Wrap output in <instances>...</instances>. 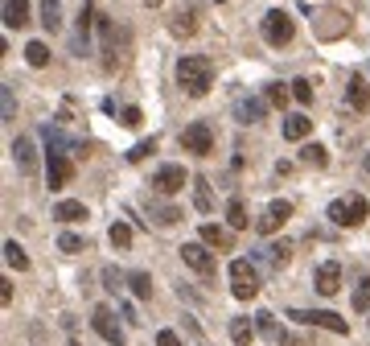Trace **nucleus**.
Instances as JSON below:
<instances>
[{"mask_svg":"<svg viewBox=\"0 0 370 346\" xmlns=\"http://www.w3.org/2000/svg\"><path fill=\"white\" fill-rule=\"evenodd\" d=\"M181 260H185L194 272H202V277L214 272V252H206V244H185V248H181Z\"/></svg>","mask_w":370,"mask_h":346,"instance_id":"9b49d317","label":"nucleus"},{"mask_svg":"<svg viewBox=\"0 0 370 346\" xmlns=\"http://www.w3.org/2000/svg\"><path fill=\"white\" fill-rule=\"evenodd\" d=\"M25 62H29V66H45V62H49L45 41H29V45H25Z\"/></svg>","mask_w":370,"mask_h":346,"instance_id":"c85d7f7f","label":"nucleus"},{"mask_svg":"<svg viewBox=\"0 0 370 346\" xmlns=\"http://www.w3.org/2000/svg\"><path fill=\"white\" fill-rule=\"evenodd\" d=\"M264 111H268V99H239V103H235L239 124H259V120H264Z\"/></svg>","mask_w":370,"mask_h":346,"instance_id":"dca6fc26","label":"nucleus"},{"mask_svg":"<svg viewBox=\"0 0 370 346\" xmlns=\"http://www.w3.org/2000/svg\"><path fill=\"white\" fill-rule=\"evenodd\" d=\"M346 103L354 111H370V83L367 78H350L346 83Z\"/></svg>","mask_w":370,"mask_h":346,"instance_id":"2eb2a0df","label":"nucleus"},{"mask_svg":"<svg viewBox=\"0 0 370 346\" xmlns=\"http://www.w3.org/2000/svg\"><path fill=\"white\" fill-rule=\"evenodd\" d=\"M227 223L239 231V227H247V206H243V198H231L227 202Z\"/></svg>","mask_w":370,"mask_h":346,"instance_id":"bb28decb","label":"nucleus"},{"mask_svg":"<svg viewBox=\"0 0 370 346\" xmlns=\"http://www.w3.org/2000/svg\"><path fill=\"white\" fill-rule=\"evenodd\" d=\"M177 83H181L185 95H206L210 83H214V62L206 54H185L177 62Z\"/></svg>","mask_w":370,"mask_h":346,"instance_id":"f257e3e1","label":"nucleus"},{"mask_svg":"<svg viewBox=\"0 0 370 346\" xmlns=\"http://www.w3.org/2000/svg\"><path fill=\"white\" fill-rule=\"evenodd\" d=\"M367 215H370V202L362 194H350V198L329 202V219H334L338 227H358V223H367Z\"/></svg>","mask_w":370,"mask_h":346,"instance_id":"f03ea898","label":"nucleus"},{"mask_svg":"<svg viewBox=\"0 0 370 346\" xmlns=\"http://www.w3.org/2000/svg\"><path fill=\"white\" fill-rule=\"evenodd\" d=\"M0 301H4V305L12 301V285H8V281H0Z\"/></svg>","mask_w":370,"mask_h":346,"instance_id":"37998d69","label":"nucleus"},{"mask_svg":"<svg viewBox=\"0 0 370 346\" xmlns=\"http://www.w3.org/2000/svg\"><path fill=\"white\" fill-rule=\"evenodd\" d=\"M41 25H45L49 33L62 29V4H58V0H41Z\"/></svg>","mask_w":370,"mask_h":346,"instance_id":"b1692460","label":"nucleus"},{"mask_svg":"<svg viewBox=\"0 0 370 346\" xmlns=\"http://www.w3.org/2000/svg\"><path fill=\"white\" fill-rule=\"evenodd\" d=\"M202 244H206V248H222V252H231V244H235V239H231V231H227V227L206 223V227H202Z\"/></svg>","mask_w":370,"mask_h":346,"instance_id":"a211bd4d","label":"nucleus"},{"mask_svg":"<svg viewBox=\"0 0 370 346\" xmlns=\"http://www.w3.org/2000/svg\"><path fill=\"white\" fill-rule=\"evenodd\" d=\"M70 346H78V343H70Z\"/></svg>","mask_w":370,"mask_h":346,"instance_id":"de8ad7c7","label":"nucleus"},{"mask_svg":"<svg viewBox=\"0 0 370 346\" xmlns=\"http://www.w3.org/2000/svg\"><path fill=\"white\" fill-rule=\"evenodd\" d=\"M173 33H194V12H185V17H177V25H173Z\"/></svg>","mask_w":370,"mask_h":346,"instance_id":"58836bf2","label":"nucleus"},{"mask_svg":"<svg viewBox=\"0 0 370 346\" xmlns=\"http://www.w3.org/2000/svg\"><path fill=\"white\" fill-rule=\"evenodd\" d=\"M231 293H235L239 301H251V297L259 293V272H255L247 260H235V264H231Z\"/></svg>","mask_w":370,"mask_h":346,"instance_id":"39448f33","label":"nucleus"},{"mask_svg":"<svg viewBox=\"0 0 370 346\" xmlns=\"http://www.w3.org/2000/svg\"><path fill=\"white\" fill-rule=\"evenodd\" d=\"M91 326H95V334H99L103 343L124 346V330H119V322H115V314H111L107 305H95V314H91Z\"/></svg>","mask_w":370,"mask_h":346,"instance_id":"0eeeda50","label":"nucleus"},{"mask_svg":"<svg viewBox=\"0 0 370 346\" xmlns=\"http://www.w3.org/2000/svg\"><path fill=\"white\" fill-rule=\"evenodd\" d=\"M255 330H259L255 322H247V318H235V322H231V343H235V346H251Z\"/></svg>","mask_w":370,"mask_h":346,"instance_id":"412c9836","label":"nucleus"},{"mask_svg":"<svg viewBox=\"0 0 370 346\" xmlns=\"http://www.w3.org/2000/svg\"><path fill=\"white\" fill-rule=\"evenodd\" d=\"M259 252H264V260H268V264H276V268L292 260V244H288V239H280V244H272V248H259Z\"/></svg>","mask_w":370,"mask_h":346,"instance_id":"4be33fe9","label":"nucleus"},{"mask_svg":"<svg viewBox=\"0 0 370 346\" xmlns=\"http://www.w3.org/2000/svg\"><path fill=\"white\" fill-rule=\"evenodd\" d=\"M288 95H292V91H284V83H268V91H264V99H268L272 107H284Z\"/></svg>","mask_w":370,"mask_h":346,"instance_id":"2f4dec72","label":"nucleus"},{"mask_svg":"<svg viewBox=\"0 0 370 346\" xmlns=\"http://www.w3.org/2000/svg\"><path fill=\"white\" fill-rule=\"evenodd\" d=\"M12 157H16L21 173H33V169H37V149H33V136H16V140H12Z\"/></svg>","mask_w":370,"mask_h":346,"instance_id":"4468645a","label":"nucleus"},{"mask_svg":"<svg viewBox=\"0 0 370 346\" xmlns=\"http://www.w3.org/2000/svg\"><path fill=\"white\" fill-rule=\"evenodd\" d=\"M54 219H62V223H78V219H86V206L74 202V198H62V202L54 206Z\"/></svg>","mask_w":370,"mask_h":346,"instance_id":"aec40b11","label":"nucleus"},{"mask_svg":"<svg viewBox=\"0 0 370 346\" xmlns=\"http://www.w3.org/2000/svg\"><path fill=\"white\" fill-rule=\"evenodd\" d=\"M152 149H157V144H152V140H140V144H136V149H132V153H128V161H132V165H136V161H144V157H148V153H152Z\"/></svg>","mask_w":370,"mask_h":346,"instance_id":"4c0bfd02","label":"nucleus"},{"mask_svg":"<svg viewBox=\"0 0 370 346\" xmlns=\"http://www.w3.org/2000/svg\"><path fill=\"white\" fill-rule=\"evenodd\" d=\"M292 99H297V103H313V83H309V78H297V83H292Z\"/></svg>","mask_w":370,"mask_h":346,"instance_id":"c9c22d12","label":"nucleus"},{"mask_svg":"<svg viewBox=\"0 0 370 346\" xmlns=\"http://www.w3.org/2000/svg\"><path fill=\"white\" fill-rule=\"evenodd\" d=\"M194 206H198L202 215H206V210L214 206V198H210V182H202V177L194 182Z\"/></svg>","mask_w":370,"mask_h":346,"instance_id":"c756f323","label":"nucleus"},{"mask_svg":"<svg viewBox=\"0 0 370 346\" xmlns=\"http://www.w3.org/2000/svg\"><path fill=\"white\" fill-rule=\"evenodd\" d=\"M292 219V202H268V210H264V219H255V231L259 235H272V231H280L284 223Z\"/></svg>","mask_w":370,"mask_h":346,"instance_id":"1a4fd4ad","label":"nucleus"},{"mask_svg":"<svg viewBox=\"0 0 370 346\" xmlns=\"http://www.w3.org/2000/svg\"><path fill=\"white\" fill-rule=\"evenodd\" d=\"M288 318H292V322H305V326H321V330H329V334H350V322L338 318V314H329V310H292Z\"/></svg>","mask_w":370,"mask_h":346,"instance_id":"423d86ee","label":"nucleus"},{"mask_svg":"<svg viewBox=\"0 0 370 346\" xmlns=\"http://www.w3.org/2000/svg\"><path fill=\"white\" fill-rule=\"evenodd\" d=\"M367 173H370V157H367Z\"/></svg>","mask_w":370,"mask_h":346,"instance_id":"a18cd8bd","label":"nucleus"},{"mask_svg":"<svg viewBox=\"0 0 370 346\" xmlns=\"http://www.w3.org/2000/svg\"><path fill=\"white\" fill-rule=\"evenodd\" d=\"M185 182H189V177H185V169H181V165H161V169H157V177H152L157 194H177Z\"/></svg>","mask_w":370,"mask_h":346,"instance_id":"9d476101","label":"nucleus"},{"mask_svg":"<svg viewBox=\"0 0 370 346\" xmlns=\"http://www.w3.org/2000/svg\"><path fill=\"white\" fill-rule=\"evenodd\" d=\"M148 4H161V0H148Z\"/></svg>","mask_w":370,"mask_h":346,"instance_id":"49530a36","label":"nucleus"},{"mask_svg":"<svg viewBox=\"0 0 370 346\" xmlns=\"http://www.w3.org/2000/svg\"><path fill=\"white\" fill-rule=\"evenodd\" d=\"M313 132V120L309 116H288L284 120V140H305Z\"/></svg>","mask_w":370,"mask_h":346,"instance_id":"6ab92c4d","label":"nucleus"},{"mask_svg":"<svg viewBox=\"0 0 370 346\" xmlns=\"http://www.w3.org/2000/svg\"><path fill=\"white\" fill-rule=\"evenodd\" d=\"M0 107H4V120H12V116H16V103H12V87H8V83L0 87Z\"/></svg>","mask_w":370,"mask_h":346,"instance_id":"e433bc0d","label":"nucleus"},{"mask_svg":"<svg viewBox=\"0 0 370 346\" xmlns=\"http://www.w3.org/2000/svg\"><path fill=\"white\" fill-rule=\"evenodd\" d=\"M181 149L194 153V157H210L214 153V128L206 120H194L185 132H181Z\"/></svg>","mask_w":370,"mask_h":346,"instance_id":"7ed1b4c3","label":"nucleus"},{"mask_svg":"<svg viewBox=\"0 0 370 346\" xmlns=\"http://www.w3.org/2000/svg\"><path fill=\"white\" fill-rule=\"evenodd\" d=\"M128 281H132V293H136V297H148V293H152V277H148V272H132Z\"/></svg>","mask_w":370,"mask_h":346,"instance_id":"f704fd0d","label":"nucleus"},{"mask_svg":"<svg viewBox=\"0 0 370 346\" xmlns=\"http://www.w3.org/2000/svg\"><path fill=\"white\" fill-rule=\"evenodd\" d=\"M58 248H62L66 256H78V252H82V235H74V231H62V235H58Z\"/></svg>","mask_w":370,"mask_h":346,"instance_id":"473e14b6","label":"nucleus"},{"mask_svg":"<svg viewBox=\"0 0 370 346\" xmlns=\"http://www.w3.org/2000/svg\"><path fill=\"white\" fill-rule=\"evenodd\" d=\"M157 346H177V334H173V330H161V334H157Z\"/></svg>","mask_w":370,"mask_h":346,"instance_id":"a19ab883","label":"nucleus"},{"mask_svg":"<svg viewBox=\"0 0 370 346\" xmlns=\"http://www.w3.org/2000/svg\"><path fill=\"white\" fill-rule=\"evenodd\" d=\"M119 314H124V322H132V326H136V322H140V318H136V310H132V305H128V301H124V310H119Z\"/></svg>","mask_w":370,"mask_h":346,"instance_id":"c03bdc74","label":"nucleus"},{"mask_svg":"<svg viewBox=\"0 0 370 346\" xmlns=\"http://www.w3.org/2000/svg\"><path fill=\"white\" fill-rule=\"evenodd\" d=\"M301 161L313 165V169H325V165H329V153H325L321 144H305V149H301Z\"/></svg>","mask_w":370,"mask_h":346,"instance_id":"a878e982","label":"nucleus"},{"mask_svg":"<svg viewBox=\"0 0 370 346\" xmlns=\"http://www.w3.org/2000/svg\"><path fill=\"white\" fill-rule=\"evenodd\" d=\"M41 136H45V144H49V153H66V149H74V140H66L62 136V128H41Z\"/></svg>","mask_w":370,"mask_h":346,"instance_id":"393cba45","label":"nucleus"},{"mask_svg":"<svg viewBox=\"0 0 370 346\" xmlns=\"http://www.w3.org/2000/svg\"><path fill=\"white\" fill-rule=\"evenodd\" d=\"M103 277H107V289H119V272L115 268H103Z\"/></svg>","mask_w":370,"mask_h":346,"instance_id":"79ce46f5","label":"nucleus"},{"mask_svg":"<svg viewBox=\"0 0 370 346\" xmlns=\"http://www.w3.org/2000/svg\"><path fill=\"white\" fill-rule=\"evenodd\" d=\"M70 177H74L70 157H66V153H45V182H49V190L70 186Z\"/></svg>","mask_w":370,"mask_h":346,"instance_id":"6e6552de","label":"nucleus"},{"mask_svg":"<svg viewBox=\"0 0 370 346\" xmlns=\"http://www.w3.org/2000/svg\"><path fill=\"white\" fill-rule=\"evenodd\" d=\"M4 25L8 29L29 25V0H4Z\"/></svg>","mask_w":370,"mask_h":346,"instance_id":"f3484780","label":"nucleus"},{"mask_svg":"<svg viewBox=\"0 0 370 346\" xmlns=\"http://www.w3.org/2000/svg\"><path fill=\"white\" fill-rule=\"evenodd\" d=\"M354 310H358V314H367L370 310V277H362L358 289H354Z\"/></svg>","mask_w":370,"mask_h":346,"instance_id":"72a5a7b5","label":"nucleus"},{"mask_svg":"<svg viewBox=\"0 0 370 346\" xmlns=\"http://www.w3.org/2000/svg\"><path fill=\"white\" fill-rule=\"evenodd\" d=\"M124 124L136 128V124H140V107H124Z\"/></svg>","mask_w":370,"mask_h":346,"instance_id":"ea45409f","label":"nucleus"},{"mask_svg":"<svg viewBox=\"0 0 370 346\" xmlns=\"http://www.w3.org/2000/svg\"><path fill=\"white\" fill-rule=\"evenodd\" d=\"M107 239H111V248H132V227L128 223H111V231H107Z\"/></svg>","mask_w":370,"mask_h":346,"instance_id":"cd10ccee","label":"nucleus"},{"mask_svg":"<svg viewBox=\"0 0 370 346\" xmlns=\"http://www.w3.org/2000/svg\"><path fill=\"white\" fill-rule=\"evenodd\" d=\"M313 285H317V293H321V297H334V293L342 289V268H338L334 260H329V264H321V268H317V277H313Z\"/></svg>","mask_w":370,"mask_h":346,"instance_id":"ddd939ff","label":"nucleus"},{"mask_svg":"<svg viewBox=\"0 0 370 346\" xmlns=\"http://www.w3.org/2000/svg\"><path fill=\"white\" fill-rule=\"evenodd\" d=\"M148 210L157 215V223H161V227H169V223H177V219H181V210H177V206H165V202H152Z\"/></svg>","mask_w":370,"mask_h":346,"instance_id":"7c9ffc66","label":"nucleus"},{"mask_svg":"<svg viewBox=\"0 0 370 346\" xmlns=\"http://www.w3.org/2000/svg\"><path fill=\"white\" fill-rule=\"evenodd\" d=\"M292 33H297V25H292V17H288L284 8H272V12L264 17V41H268V45H288Z\"/></svg>","mask_w":370,"mask_h":346,"instance_id":"20e7f679","label":"nucleus"},{"mask_svg":"<svg viewBox=\"0 0 370 346\" xmlns=\"http://www.w3.org/2000/svg\"><path fill=\"white\" fill-rule=\"evenodd\" d=\"M4 264H8V268H16V272H25V268H29V256H25V248H21L16 239H8V244H4Z\"/></svg>","mask_w":370,"mask_h":346,"instance_id":"5701e85b","label":"nucleus"},{"mask_svg":"<svg viewBox=\"0 0 370 346\" xmlns=\"http://www.w3.org/2000/svg\"><path fill=\"white\" fill-rule=\"evenodd\" d=\"M255 326H259V334H264L268 343H280V346H301L297 338H292V334H288V330H284V326H280V322H276V318H272V314H255Z\"/></svg>","mask_w":370,"mask_h":346,"instance_id":"f8f14e48","label":"nucleus"}]
</instances>
